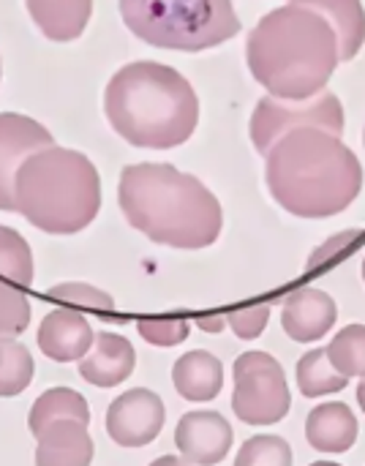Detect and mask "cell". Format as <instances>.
<instances>
[{
    "instance_id": "obj_1",
    "label": "cell",
    "mask_w": 365,
    "mask_h": 466,
    "mask_svg": "<svg viewBox=\"0 0 365 466\" xmlns=\"http://www.w3.org/2000/svg\"><path fill=\"white\" fill-rule=\"evenodd\" d=\"M270 197L298 218H330L344 213L363 188V167L339 134L298 128L281 137L265 156Z\"/></svg>"
},
{
    "instance_id": "obj_2",
    "label": "cell",
    "mask_w": 365,
    "mask_h": 466,
    "mask_svg": "<svg viewBox=\"0 0 365 466\" xmlns=\"http://www.w3.org/2000/svg\"><path fill=\"white\" fill-rule=\"evenodd\" d=\"M251 76L276 98L306 101L325 90L339 57L336 30L306 5L287 3L265 14L246 41Z\"/></svg>"
},
{
    "instance_id": "obj_3",
    "label": "cell",
    "mask_w": 365,
    "mask_h": 466,
    "mask_svg": "<svg viewBox=\"0 0 365 466\" xmlns=\"http://www.w3.org/2000/svg\"><path fill=\"white\" fill-rule=\"evenodd\" d=\"M117 205L134 229L169 248H208L224 227L216 194L172 164L126 167L117 183Z\"/></svg>"
},
{
    "instance_id": "obj_4",
    "label": "cell",
    "mask_w": 365,
    "mask_h": 466,
    "mask_svg": "<svg viewBox=\"0 0 365 466\" xmlns=\"http://www.w3.org/2000/svg\"><path fill=\"white\" fill-rule=\"evenodd\" d=\"M109 126L134 147L169 150L191 139L199 123V98L191 82L153 60L115 71L104 93Z\"/></svg>"
},
{
    "instance_id": "obj_5",
    "label": "cell",
    "mask_w": 365,
    "mask_h": 466,
    "mask_svg": "<svg viewBox=\"0 0 365 466\" xmlns=\"http://www.w3.org/2000/svg\"><path fill=\"white\" fill-rule=\"evenodd\" d=\"M14 205L46 235H76L98 216L101 180L87 156L52 145L27 156L16 169Z\"/></svg>"
},
{
    "instance_id": "obj_6",
    "label": "cell",
    "mask_w": 365,
    "mask_h": 466,
    "mask_svg": "<svg viewBox=\"0 0 365 466\" xmlns=\"http://www.w3.org/2000/svg\"><path fill=\"white\" fill-rule=\"evenodd\" d=\"M126 27L150 46L202 52L240 30L232 0H117Z\"/></svg>"
},
{
    "instance_id": "obj_7",
    "label": "cell",
    "mask_w": 365,
    "mask_h": 466,
    "mask_svg": "<svg viewBox=\"0 0 365 466\" xmlns=\"http://www.w3.org/2000/svg\"><path fill=\"white\" fill-rule=\"evenodd\" d=\"M232 410L246 426H276L289 415L292 396L281 363L268 352H243L235 366Z\"/></svg>"
},
{
    "instance_id": "obj_8",
    "label": "cell",
    "mask_w": 365,
    "mask_h": 466,
    "mask_svg": "<svg viewBox=\"0 0 365 466\" xmlns=\"http://www.w3.org/2000/svg\"><path fill=\"white\" fill-rule=\"evenodd\" d=\"M344 106L339 101V96L333 93H319L314 98L306 101H284L276 96H265L257 101V109L251 112V123H248V134L254 147L268 156L270 147L287 137L289 131L298 128H322L330 134L344 131Z\"/></svg>"
},
{
    "instance_id": "obj_9",
    "label": "cell",
    "mask_w": 365,
    "mask_h": 466,
    "mask_svg": "<svg viewBox=\"0 0 365 466\" xmlns=\"http://www.w3.org/2000/svg\"><path fill=\"white\" fill-rule=\"evenodd\" d=\"M164 401L147 390L134 388L120 393L106 410V434L120 448H145L164 429Z\"/></svg>"
},
{
    "instance_id": "obj_10",
    "label": "cell",
    "mask_w": 365,
    "mask_h": 466,
    "mask_svg": "<svg viewBox=\"0 0 365 466\" xmlns=\"http://www.w3.org/2000/svg\"><path fill=\"white\" fill-rule=\"evenodd\" d=\"M52 145V134L38 120L16 112H0V210H16L14 177L22 161Z\"/></svg>"
},
{
    "instance_id": "obj_11",
    "label": "cell",
    "mask_w": 365,
    "mask_h": 466,
    "mask_svg": "<svg viewBox=\"0 0 365 466\" xmlns=\"http://www.w3.org/2000/svg\"><path fill=\"white\" fill-rule=\"evenodd\" d=\"M232 426L224 415L210 410H197L180 418L175 429V445L180 456L194 466L221 464L232 451Z\"/></svg>"
},
{
    "instance_id": "obj_12",
    "label": "cell",
    "mask_w": 365,
    "mask_h": 466,
    "mask_svg": "<svg viewBox=\"0 0 365 466\" xmlns=\"http://www.w3.org/2000/svg\"><path fill=\"white\" fill-rule=\"evenodd\" d=\"M339 319L336 300L322 289H298L284 300L281 325L287 336L298 344H311L325 339Z\"/></svg>"
},
{
    "instance_id": "obj_13",
    "label": "cell",
    "mask_w": 365,
    "mask_h": 466,
    "mask_svg": "<svg viewBox=\"0 0 365 466\" xmlns=\"http://www.w3.org/2000/svg\"><path fill=\"white\" fill-rule=\"evenodd\" d=\"M38 350L55 360V363H74L82 360L93 341L96 333L90 328V322L71 309H55L44 317L41 328H38Z\"/></svg>"
},
{
    "instance_id": "obj_14",
    "label": "cell",
    "mask_w": 365,
    "mask_h": 466,
    "mask_svg": "<svg viewBox=\"0 0 365 466\" xmlns=\"http://www.w3.org/2000/svg\"><path fill=\"white\" fill-rule=\"evenodd\" d=\"M134 366H137L134 344L117 333L101 330L96 333L90 352L79 360V377L93 388H117L134 374Z\"/></svg>"
},
{
    "instance_id": "obj_15",
    "label": "cell",
    "mask_w": 365,
    "mask_h": 466,
    "mask_svg": "<svg viewBox=\"0 0 365 466\" xmlns=\"http://www.w3.org/2000/svg\"><path fill=\"white\" fill-rule=\"evenodd\" d=\"M93 440L87 423L57 420L35 437V466H90Z\"/></svg>"
},
{
    "instance_id": "obj_16",
    "label": "cell",
    "mask_w": 365,
    "mask_h": 466,
    "mask_svg": "<svg viewBox=\"0 0 365 466\" xmlns=\"http://www.w3.org/2000/svg\"><path fill=\"white\" fill-rule=\"evenodd\" d=\"M306 440L319 453H347L358 442V418L344 401L319 404L306 420Z\"/></svg>"
},
{
    "instance_id": "obj_17",
    "label": "cell",
    "mask_w": 365,
    "mask_h": 466,
    "mask_svg": "<svg viewBox=\"0 0 365 466\" xmlns=\"http://www.w3.org/2000/svg\"><path fill=\"white\" fill-rule=\"evenodd\" d=\"M172 382H175V390L186 401L205 404V401H213L221 393V388H224V366L213 352L194 350V352H186L183 358H177V363L172 369Z\"/></svg>"
},
{
    "instance_id": "obj_18",
    "label": "cell",
    "mask_w": 365,
    "mask_h": 466,
    "mask_svg": "<svg viewBox=\"0 0 365 466\" xmlns=\"http://www.w3.org/2000/svg\"><path fill=\"white\" fill-rule=\"evenodd\" d=\"M35 27L57 44L74 41L85 33L93 0H25Z\"/></svg>"
},
{
    "instance_id": "obj_19",
    "label": "cell",
    "mask_w": 365,
    "mask_h": 466,
    "mask_svg": "<svg viewBox=\"0 0 365 466\" xmlns=\"http://www.w3.org/2000/svg\"><path fill=\"white\" fill-rule=\"evenodd\" d=\"M325 16L339 38V57L352 60L365 44V8L360 0H289Z\"/></svg>"
},
{
    "instance_id": "obj_20",
    "label": "cell",
    "mask_w": 365,
    "mask_h": 466,
    "mask_svg": "<svg viewBox=\"0 0 365 466\" xmlns=\"http://www.w3.org/2000/svg\"><path fill=\"white\" fill-rule=\"evenodd\" d=\"M57 420H82L90 423V407L85 401L82 393L71 390V388H52L46 393H41L27 415V429L33 437H38L41 431H46L52 423Z\"/></svg>"
},
{
    "instance_id": "obj_21",
    "label": "cell",
    "mask_w": 365,
    "mask_h": 466,
    "mask_svg": "<svg viewBox=\"0 0 365 466\" xmlns=\"http://www.w3.org/2000/svg\"><path fill=\"white\" fill-rule=\"evenodd\" d=\"M295 377H298V388H300V393L306 399L333 396V393H341L350 385V380L333 369V363L328 360V352L325 350L306 352L300 358L298 369H295Z\"/></svg>"
},
{
    "instance_id": "obj_22",
    "label": "cell",
    "mask_w": 365,
    "mask_h": 466,
    "mask_svg": "<svg viewBox=\"0 0 365 466\" xmlns=\"http://www.w3.org/2000/svg\"><path fill=\"white\" fill-rule=\"evenodd\" d=\"M33 355L16 339L0 341V399L19 396L33 382Z\"/></svg>"
},
{
    "instance_id": "obj_23",
    "label": "cell",
    "mask_w": 365,
    "mask_h": 466,
    "mask_svg": "<svg viewBox=\"0 0 365 466\" xmlns=\"http://www.w3.org/2000/svg\"><path fill=\"white\" fill-rule=\"evenodd\" d=\"M328 360L347 380L365 377V325H347L336 333V339L325 347Z\"/></svg>"
},
{
    "instance_id": "obj_24",
    "label": "cell",
    "mask_w": 365,
    "mask_h": 466,
    "mask_svg": "<svg viewBox=\"0 0 365 466\" xmlns=\"http://www.w3.org/2000/svg\"><path fill=\"white\" fill-rule=\"evenodd\" d=\"M0 279L16 284V287H30L33 284V254L27 240L16 232L0 224Z\"/></svg>"
},
{
    "instance_id": "obj_25",
    "label": "cell",
    "mask_w": 365,
    "mask_h": 466,
    "mask_svg": "<svg viewBox=\"0 0 365 466\" xmlns=\"http://www.w3.org/2000/svg\"><path fill=\"white\" fill-rule=\"evenodd\" d=\"M30 325V300L22 287L0 279V341L16 339Z\"/></svg>"
},
{
    "instance_id": "obj_26",
    "label": "cell",
    "mask_w": 365,
    "mask_h": 466,
    "mask_svg": "<svg viewBox=\"0 0 365 466\" xmlns=\"http://www.w3.org/2000/svg\"><path fill=\"white\" fill-rule=\"evenodd\" d=\"M235 466H292V451L276 434H257L243 442Z\"/></svg>"
},
{
    "instance_id": "obj_27",
    "label": "cell",
    "mask_w": 365,
    "mask_h": 466,
    "mask_svg": "<svg viewBox=\"0 0 365 466\" xmlns=\"http://www.w3.org/2000/svg\"><path fill=\"white\" fill-rule=\"evenodd\" d=\"M52 300L76 306V309H90V311H112L115 300L112 295H106L104 289L93 287V284H79V281H66V284H55L49 289Z\"/></svg>"
},
{
    "instance_id": "obj_28",
    "label": "cell",
    "mask_w": 365,
    "mask_h": 466,
    "mask_svg": "<svg viewBox=\"0 0 365 466\" xmlns=\"http://www.w3.org/2000/svg\"><path fill=\"white\" fill-rule=\"evenodd\" d=\"M137 330L153 347H177V344H183L188 339L191 325H188V319H180V317H172V319H142V322H137Z\"/></svg>"
},
{
    "instance_id": "obj_29",
    "label": "cell",
    "mask_w": 365,
    "mask_h": 466,
    "mask_svg": "<svg viewBox=\"0 0 365 466\" xmlns=\"http://www.w3.org/2000/svg\"><path fill=\"white\" fill-rule=\"evenodd\" d=\"M268 319H270V306L259 303V306H246V309H238L227 317L229 328L235 330L238 339L243 341H251L257 336H262V330L268 328Z\"/></svg>"
},
{
    "instance_id": "obj_30",
    "label": "cell",
    "mask_w": 365,
    "mask_h": 466,
    "mask_svg": "<svg viewBox=\"0 0 365 466\" xmlns=\"http://www.w3.org/2000/svg\"><path fill=\"white\" fill-rule=\"evenodd\" d=\"M358 238H360V229H344V232H339V235H333V238H328L322 246H317L314 251H311V257H309V270H317V268H322V265H328V262H333L341 251H347V248H352L355 243H358Z\"/></svg>"
},
{
    "instance_id": "obj_31",
    "label": "cell",
    "mask_w": 365,
    "mask_h": 466,
    "mask_svg": "<svg viewBox=\"0 0 365 466\" xmlns=\"http://www.w3.org/2000/svg\"><path fill=\"white\" fill-rule=\"evenodd\" d=\"M197 328L199 330H205V333H221L224 328H229V322H227V317H199L197 319Z\"/></svg>"
},
{
    "instance_id": "obj_32",
    "label": "cell",
    "mask_w": 365,
    "mask_h": 466,
    "mask_svg": "<svg viewBox=\"0 0 365 466\" xmlns=\"http://www.w3.org/2000/svg\"><path fill=\"white\" fill-rule=\"evenodd\" d=\"M150 466H194V464H188L183 456H161V459H156Z\"/></svg>"
},
{
    "instance_id": "obj_33",
    "label": "cell",
    "mask_w": 365,
    "mask_h": 466,
    "mask_svg": "<svg viewBox=\"0 0 365 466\" xmlns=\"http://www.w3.org/2000/svg\"><path fill=\"white\" fill-rule=\"evenodd\" d=\"M358 404H360V410H363L365 415V377L360 380V385H358Z\"/></svg>"
},
{
    "instance_id": "obj_34",
    "label": "cell",
    "mask_w": 365,
    "mask_h": 466,
    "mask_svg": "<svg viewBox=\"0 0 365 466\" xmlns=\"http://www.w3.org/2000/svg\"><path fill=\"white\" fill-rule=\"evenodd\" d=\"M311 466H341V464H333V461H317V464Z\"/></svg>"
},
{
    "instance_id": "obj_35",
    "label": "cell",
    "mask_w": 365,
    "mask_h": 466,
    "mask_svg": "<svg viewBox=\"0 0 365 466\" xmlns=\"http://www.w3.org/2000/svg\"><path fill=\"white\" fill-rule=\"evenodd\" d=\"M363 281H365V262H363Z\"/></svg>"
},
{
    "instance_id": "obj_36",
    "label": "cell",
    "mask_w": 365,
    "mask_h": 466,
    "mask_svg": "<svg viewBox=\"0 0 365 466\" xmlns=\"http://www.w3.org/2000/svg\"><path fill=\"white\" fill-rule=\"evenodd\" d=\"M363 142H365V134H363Z\"/></svg>"
}]
</instances>
